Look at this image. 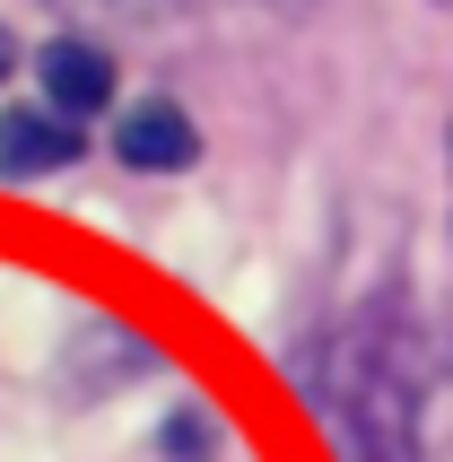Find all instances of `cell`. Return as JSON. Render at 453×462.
I'll list each match as a JSON object with an SVG mask.
<instances>
[{"label": "cell", "instance_id": "cell-2", "mask_svg": "<svg viewBox=\"0 0 453 462\" xmlns=\"http://www.w3.org/2000/svg\"><path fill=\"white\" fill-rule=\"evenodd\" d=\"M35 88H44L52 114L88 123V114H105V105H114V52L88 44V35H52V44L35 52Z\"/></svg>", "mask_w": 453, "mask_h": 462}, {"label": "cell", "instance_id": "cell-4", "mask_svg": "<svg viewBox=\"0 0 453 462\" xmlns=\"http://www.w3.org/2000/svg\"><path fill=\"white\" fill-rule=\"evenodd\" d=\"M79 149H88L79 123H70V114H52V105H9V114H0V175H9V183L61 175Z\"/></svg>", "mask_w": 453, "mask_h": 462}, {"label": "cell", "instance_id": "cell-5", "mask_svg": "<svg viewBox=\"0 0 453 462\" xmlns=\"http://www.w3.org/2000/svg\"><path fill=\"white\" fill-rule=\"evenodd\" d=\"M44 9H61V18H123V26H157V18H175L183 0H44Z\"/></svg>", "mask_w": 453, "mask_h": 462}, {"label": "cell", "instance_id": "cell-3", "mask_svg": "<svg viewBox=\"0 0 453 462\" xmlns=\"http://www.w3.org/2000/svg\"><path fill=\"white\" fill-rule=\"evenodd\" d=\"M114 157H123L131 175H183L192 157H201V131H192V114L166 97H140L114 123Z\"/></svg>", "mask_w": 453, "mask_h": 462}, {"label": "cell", "instance_id": "cell-1", "mask_svg": "<svg viewBox=\"0 0 453 462\" xmlns=\"http://www.w3.org/2000/svg\"><path fill=\"white\" fill-rule=\"evenodd\" d=\"M331 419L340 462H419V411H428V375L393 323H357L331 349V375L314 384Z\"/></svg>", "mask_w": 453, "mask_h": 462}, {"label": "cell", "instance_id": "cell-7", "mask_svg": "<svg viewBox=\"0 0 453 462\" xmlns=\"http://www.w3.org/2000/svg\"><path fill=\"white\" fill-rule=\"evenodd\" d=\"M9 61H18V44H9V26H0V79H9Z\"/></svg>", "mask_w": 453, "mask_h": 462}, {"label": "cell", "instance_id": "cell-6", "mask_svg": "<svg viewBox=\"0 0 453 462\" xmlns=\"http://www.w3.org/2000/svg\"><path fill=\"white\" fill-rule=\"evenodd\" d=\"M209 445H218V428H209L201 411H175V419H166V454H175V462H209Z\"/></svg>", "mask_w": 453, "mask_h": 462}]
</instances>
